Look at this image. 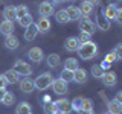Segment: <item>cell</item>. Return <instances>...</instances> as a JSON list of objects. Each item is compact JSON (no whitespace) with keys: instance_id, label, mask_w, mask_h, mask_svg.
I'll use <instances>...</instances> for the list:
<instances>
[{"instance_id":"obj_26","label":"cell","mask_w":122,"mask_h":114,"mask_svg":"<svg viewBox=\"0 0 122 114\" xmlns=\"http://www.w3.org/2000/svg\"><path fill=\"white\" fill-rule=\"evenodd\" d=\"M15 113L17 114H32V108H30V105L28 102H21V104H18Z\"/></svg>"},{"instance_id":"obj_42","label":"cell","mask_w":122,"mask_h":114,"mask_svg":"<svg viewBox=\"0 0 122 114\" xmlns=\"http://www.w3.org/2000/svg\"><path fill=\"white\" fill-rule=\"evenodd\" d=\"M84 2H87V3H90L92 6H95V5H99V2H101V0H84Z\"/></svg>"},{"instance_id":"obj_41","label":"cell","mask_w":122,"mask_h":114,"mask_svg":"<svg viewBox=\"0 0 122 114\" xmlns=\"http://www.w3.org/2000/svg\"><path fill=\"white\" fill-rule=\"evenodd\" d=\"M116 20H117V23H121V24H122V9H117V15H116Z\"/></svg>"},{"instance_id":"obj_12","label":"cell","mask_w":122,"mask_h":114,"mask_svg":"<svg viewBox=\"0 0 122 114\" xmlns=\"http://www.w3.org/2000/svg\"><path fill=\"white\" fill-rule=\"evenodd\" d=\"M18 44H20V41H18V38L14 35V33H11V35H6L5 38V47L8 50H15V49H18Z\"/></svg>"},{"instance_id":"obj_14","label":"cell","mask_w":122,"mask_h":114,"mask_svg":"<svg viewBox=\"0 0 122 114\" xmlns=\"http://www.w3.org/2000/svg\"><path fill=\"white\" fill-rule=\"evenodd\" d=\"M73 82L76 84H86L87 82V71L84 68H76L73 71Z\"/></svg>"},{"instance_id":"obj_32","label":"cell","mask_w":122,"mask_h":114,"mask_svg":"<svg viewBox=\"0 0 122 114\" xmlns=\"http://www.w3.org/2000/svg\"><path fill=\"white\" fill-rule=\"evenodd\" d=\"M60 79H63L64 82H70V81H73V71L66 70V68H64V70L60 73Z\"/></svg>"},{"instance_id":"obj_35","label":"cell","mask_w":122,"mask_h":114,"mask_svg":"<svg viewBox=\"0 0 122 114\" xmlns=\"http://www.w3.org/2000/svg\"><path fill=\"white\" fill-rule=\"evenodd\" d=\"M82 99L84 97H75L72 102V109H75V111H81V106H82Z\"/></svg>"},{"instance_id":"obj_28","label":"cell","mask_w":122,"mask_h":114,"mask_svg":"<svg viewBox=\"0 0 122 114\" xmlns=\"http://www.w3.org/2000/svg\"><path fill=\"white\" fill-rule=\"evenodd\" d=\"M43 109H44L46 114H58V108H56L55 102H47V104H44Z\"/></svg>"},{"instance_id":"obj_48","label":"cell","mask_w":122,"mask_h":114,"mask_svg":"<svg viewBox=\"0 0 122 114\" xmlns=\"http://www.w3.org/2000/svg\"><path fill=\"white\" fill-rule=\"evenodd\" d=\"M104 114H110V113H104Z\"/></svg>"},{"instance_id":"obj_7","label":"cell","mask_w":122,"mask_h":114,"mask_svg":"<svg viewBox=\"0 0 122 114\" xmlns=\"http://www.w3.org/2000/svg\"><path fill=\"white\" fill-rule=\"evenodd\" d=\"M55 104H56V108H58V114H70L73 111L72 109V102L69 99H60Z\"/></svg>"},{"instance_id":"obj_9","label":"cell","mask_w":122,"mask_h":114,"mask_svg":"<svg viewBox=\"0 0 122 114\" xmlns=\"http://www.w3.org/2000/svg\"><path fill=\"white\" fill-rule=\"evenodd\" d=\"M79 46H81V43H79L78 37H69L66 41H64V49H66L67 52H78Z\"/></svg>"},{"instance_id":"obj_38","label":"cell","mask_w":122,"mask_h":114,"mask_svg":"<svg viewBox=\"0 0 122 114\" xmlns=\"http://www.w3.org/2000/svg\"><path fill=\"white\" fill-rule=\"evenodd\" d=\"M113 52L116 53V56H117V59H122V43H119L116 46V47L113 49Z\"/></svg>"},{"instance_id":"obj_39","label":"cell","mask_w":122,"mask_h":114,"mask_svg":"<svg viewBox=\"0 0 122 114\" xmlns=\"http://www.w3.org/2000/svg\"><path fill=\"white\" fill-rule=\"evenodd\" d=\"M6 85H8V82H6L5 75H0V88H3V90H5V88H6Z\"/></svg>"},{"instance_id":"obj_30","label":"cell","mask_w":122,"mask_h":114,"mask_svg":"<svg viewBox=\"0 0 122 114\" xmlns=\"http://www.w3.org/2000/svg\"><path fill=\"white\" fill-rule=\"evenodd\" d=\"M79 11H81L82 17H87V15H90L93 12V6H92L90 3H87V2H82L81 6H79Z\"/></svg>"},{"instance_id":"obj_44","label":"cell","mask_w":122,"mask_h":114,"mask_svg":"<svg viewBox=\"0 0 122 114\" xmlns=\"http://www.w3.org/2000/svg\"><path fill=\"white\" fill-rule=\"evenodd\" d=\"M5 94H6V90H3V88H0V102L3 100V97H5Z\"/></svg>"},{"instance_id":"obj_40","label":"cell","mask_w":122,"mask_h":114,"mask_svg":"<svg viewBox=\"0 0 122 114\" xmlns=\"http://www.w3.org/2000/svg\"><path fill=\"white\" fill-rule=\"evenodd\" d=\"M99 66L104 68V71H108V70H110V66H112V64H110V62H107V61H102V62L99 64Z\"/></svg>"},{"instance_id":"obj_20","label":"cell","mask_w":122,"mask_h":114,"mask_svg":"<svg viewBox=\"0 0 122 114\" xmlns=\"http://www.w3.org/2000/svg\"><path fill=\"white\" fill-rule=\"evenodd\" d=\"M37 33H38L37 26H35V24L29 26V28L25 29V40H26V41H34V40L37 38Z\"/></svg>"},{"instance_id":"obj_29","label":"cell","mask_w":122,"mask_h":114,"mask_svg":"<svg viewBox=\"0 0 122 114\" xmlns=\"http://www.w3.org/2000/svg\"><path fill=\"white\" fill-rule=\"evenodd\" d=\"M18 23H20V26L21 28H29V26H32L34 24V18H32V15L28 14V15H25V17H21L20 20H18Z\"/></svg>"},{"instance_id":"obj_37","label":"cell","mask_w":122,"mask_h":114,"mask_svg":"<svg viewBox=\"0 0 122 114\" xmlns=\"http://www.w3.org/2000/svg\"><path fill=\"white\" fill-rule=\"evenodd\" d=\"M78 40H79V43H89V41H92L90 40V35H89V33H84V32H81V35H79L78 37Z\"/></svg>"},{"instance_id":"obj_10","label":"cell","mask_w":122,"mask_h":114,"mask_svg":"<svg viewBox=\"0 0 122 114\" xmlns=\"http://www.w3.org/2000/svg\"><path fill=\"white\" fill-rule=\"evenodd\" d=\"M28 58L32 61V62H41V61L44 59V53L41 50L40 47H32L30 50L28 52Z\"/></svg>"},{"instance_id":"obj_6","label":"cell","mask_w":122,"mask_h":114,"mask_svg":"<svg viewBox=\"0 0 122 114\" xmlns=\"http://www.w3.org/2000/svg\"><path fill=\"white\" fill-rule=\"evenodd\" d=\"M52 90H53V93H55V94H60V96H61V94H66L67 93V82H64L63 81V79H53V82H52Z\"/></svg>"},{"instance_id":"obj_15","label":"cell","mask_w":122,"mask_h":114,"mask_svg":"<svg viewBox=\"0 0 122 114\" xmlns=\"http://www.w3.org/2000/svg\"><path fill=\"white\" fill-rule=\"evenodd\" d=\"M96 29H101V30H108L110 29V21L104 17V14H98L96 15Z\"/></svg>"},{"instance_id":"obj_23","label":"cell","mask_w":122,"mask_h":114,"mask_svg":"<svg viewBox=\"0 0 122 114\" xmlns=\"http://www.w3.org/2000/svg\"><path fill=\"white\" fill-rule=\"evenodd\" d=\"M55 18H56V21L61 23V24H66V23L70 21V18H69V15L66 12V9H61V11H56L55 12Z\"/></svg>"},{"instance_id":"obj_21","label":"cell","mask_w":122,"mask_h":114,"mask_svg":"<svg viewBox=\"0 0 122 114\" xmlns=\"http://www.w3.org/2000/svg\"><path fill=\"white\" fill-rule=\"evenodd\" d=\"M60 62H61V58H60L58 53H51L47 56V66L51 68H56L60 66Z\"/></svg>"},{"instance_id":"obj_36","label":"cell","mask_w":122,"mask_h":114,"mask_svg":"<svg viewBox=\"0 0 122 114\" xmlns=\"http://www.w3.org/2000/svg\"><path fill=\"white\" fill-rule=\"evenodd\" d=\"M104 61H107V62H110V64H113L114 61H117V56H116V53H114L113 50H112V52H108V53L105 55V59H104Z\"/></svg>"},{"instance_id":"obj_25","label":"cell","mask_w":122,"mask_h":114,"mask_svg":"<svg viewBox=\"0 0 122 114\" xmlns=\"http://www.w3.org/2000/svg\"><path fill=\"white\" fill-rule=\"evenodd\" d=\"M78 59L76 58H67L66 61H64V68L66 70H70V71H75L76 68H78Z\"/></svg>"},{"instance_id":"obj_33","label":"cell","mask_w":122,"mask_h":114,"mask_svg":"<svg viewBox=\"0 0 122 114\" xmlns=\"http://www.w3.org/2000/svg\"><path fill=\"white\" fill-rule=\"evenodd\" d=\"M81 111H93V100L92 99H82Z\"/></svg>"},{"instance_id":"obj_46","label":"cell","mask_w":122,"mask_h":114,"mask_svg":"<svg viewBox=\"0 0 122 114\" xmlns=\"http://www.w3.org/2000/svg\"><path fill=\"white\" fill-rule=\"evenodd\" d=\"M66 0H52V3H64Z\"/></svg>"},{"instance_id":"obj_27","label":"cell","mask_w":122,"mask_h":114,"mask_svg":"<svg viewBox=\"0 0 122 114\" xmlns=\"http://www.w3.org/2000/svg\"><path fill=\"white\" fill-rule=\"evenodd\" d=\"M28 14H29V9H28L26 5L15 6V18H17V20H20L21 17H25V15H28Z\"/></svg>"},{"instance_id":"obj_24","label":"cell","mask_w":122,"mask_h":114,"mask_svg":"<svg viewBox=\"0 0 122 114\" xmlns=\"http://www.w3.org/2000/svg\"><path fill=\"white\" fill-rule=\"evenodd\" d=\"M3 75H5V78H6V82H8V84H17L18 81H20V76L15 73L12 68H11V70H8L6 73H3Z\"/></svg>"},{"instance_id":"obj_3","label":"cell","mask_w":122,"mask_h":114,"mask_svg":"<svg viewBox=\"0 0 122 114\" xmlns=\"http://www.w3.org/2000/svg\"><path fill=\"white\" fill-rule=\"evenodd\" d=\"M12 70L20 76V78H29V76L32 75V67H30L26 61H23V59H17V61H15Z\"/></svg>"},{"instance_id":"obj_34","label":"cell","mask_w":122,"mask_h":114,"mask_svg":"<svg viewBox=\"0 0 122 114\" xmlns=\"http://www.w3.org/2000/svg\"><path fill=\"white\" fill-rule=\"evenodd\" d=\"M2 102H3L6 106H11V105L15 102V96H14L12 93H9V91H6V94H5V97H3Z\"/></svg>"},{"instance_id":"obj_47","label":"cell","mask_w":122,"mask_h":114,"mask_svg":"<svg viewBox=\"0 0 122 114\" xmlns=\"http://www.w3.org/2000/svg\"><path fill=\"white\" fill-rule=\"evenodd\" d=\"M81 114H95L93 111H81Z\"/></svg>"},{"instance_id":"obj_16","label":"cell","mask_w":122,"mask_h":114,"mask_svg":"<svg viewBox=\"0 0 122 114\" xmlns=\"http://www.w3.org/2000/svg\"><path fill=\"white\" fill-rule=\"evenodd\" d=\"M20 90L23 93H32L34 90H35V85H34V81L32 79H28V78H23L21 82H20Z\"/></svg>"},{"instance_id":"obj_49","label":"cell","mask_w":122,"mask_h":114,"mask_svg":"<svg viewBox=\"0 0 122 114\" xmlns=\"http://www.w3.org/2000/svg\"><path fill=\"white\" fill-rule=\"evenodd\" d=\"M70 2H75V0H70Z\"/></svg>"},{"instance_id":"obj_8","label":"cell","mask_w":122,"mask_h":114,"mask_svg":"<svg viewBox=\"0 0 122 114\" xmlns=\"http://www.w3.org/2000/svg\"><path fill=\"white\" fill-rule=\"evenodd\" d=\"M101 81H102V84H104L105 87H114L117 84V76H116V73L114 71H105L104 75H102V78H101Z\"/></svg>"},{"instance_id":"obj_19","label":"cell","mask_w":122,"mask_h":114,"mask_svg":"<svg viewBox=\"0 0 122 114\" xmlns=\"http://www.w3.org/2000/svg\"><path fill=\"white\" fill-rule=\"evenodd\" d=\"M66 12H67V15H69V18H70V20H79V18L82 17V14H81V11H79V8H76V6H73V5L67 6Z\"/></svg>"},{"instance_id":"obj_1","label":"cell","mask_w":122,"mask_h":114,"mask_svg":"<svg viewBox=\"0 0 122 114\" xmlns=\"http://www.w3.org/2000/svg\"><path fill=\"white\" fill-rule=\"evenodd\" d=\"M78 53H79V58L81 59H93L95 56L98 55V46L93 43V41H89V43H82L78 49Z\"/></svg>"},{"instance_id":"obj_5","label":"cell","mask_w":122,"mask_h":114,"mask_svg":"<svg viewBox=\"0 0 122 114\" xmlns=\"http://www.w3.org/2000/svg\"><path fill=\"white\" fill-rule=\"evenodd\" d=\"M38 12H40L41 17H44V18H47V17H51V15L55 14V9H53V5L51 2H41L40 3V6H38Z\"/></svg>"},{"instance_id":"obj_18","label":"cell","mask_w":122,"mask_h":114,"mask_svg":"<svg viewBox=\"0 0 122 114\" xmlns=\"http://www.w3.org/2000/svg\"><path fill=\"white\" fill-rule=\"evenodd\" d=\"M14 32V23L12 21H8V20H3L0 23V33H3V35H11V33Z\"/></svg>"},{"instance_id":"obj_2","label":"cell","mask_w":122,"mask_h":114,"mask_svg":"<svg viewBox=\"0 0 122 114\" xmlns=\"http://www.w3.org/2000/svg\"><path fill=\"white\" fill-rule=\"evenodd\" d=\"M53 82V76L49 73V71H44V73L38 75L35 79H34V85H35L37 90H46L52 85Z\"/></svg>"},{"instance_id":"obj_11","label":"cell","mask_w":122,"mask_h":114,"mask_svg":"<svg viewBox=\"0 0 122 114\" xmlns=\"http://www.w3.org/2000/svg\"><path fill=\"white\" fill-rule=\"evenodd\" d=\"M117 8L116 5H113V3H110V5H107L105 6V9L102 11V14H104V17L107 18L108 21H112V20H116V15H117Z\"/></svg>"},{"instance_id":"obj_22","label":"cell","mask_w":122,"mask_h":114,"mask_svg":"<svg viewBox=\"0 0 122 114\" xmlns=\"http://www.w3.org/2000/svg\"><path fill=\"white\" fill-rule=\"evenodd\" d=\"M3 17H5V20L14 23V20H15V6H6L5 9H3Z\"/></svg>"},{"instance_id":"obj_31","label":"cell","mask_w":122,"mask_h":114,"mask_svg":"<svg viewBox=\"0 0 122 114\" xmlns=\"http://www.w3.org/2000/svg\"><path fill=\"white\" fill-rule=\"evenodd\" d=\"M104 73H105V71H104V68H102L101 66H99V64H95V66L92 67V75H93V78H96V79H101Z\"/></svg>"},{"instance_id":"obj_4","label":"cell","mask_w":122,"mask_h":114,"mask_svg":"<svg viewBox=\"0 0 122 114\" xmlns=\"http://www.w3.org/2000/svg\"><path fill=\"white\" fill-rule=\"evenodd\" d=\"M78 26H79V29H81V32L84 33H89V35L92 37L95 32H96V24H95L93 21L90 20V18H87V17H81L78 20Z\"/></svg>"},{"instance_id":"obj_43","label":"cell","mask_w":122,"mask_h":114,"mask_svg":"<svg viewBox=\"0 0 122 114\" xmlns=\"http://www.w3.org/2000/svg\"><path fill=\"white\" fill-rule=\"evenodd\" d=\"M114 99H116L117 102H121V104H122V91H119V93L116 94V97H114Z\"/></svg>"},{"instance_id":"obj_13","label":"cell","mask_w":122,"mask_h":114,"mask_svg":"<svg viewBox=\"0 0 122 114\" xmlns=\"http://www.w3.org/2000/svg\"><path fill=\"white\" fill-rule=\"evenodd\" d=\"M35 26H37L38 32H43V33L49 32V29H51V20H49V18H44V17H40L37 20Z\"/></svg>"},{"instance_id":"obj_17","label":"cell","mask_w":122,"mask_h":114,"mask_svg":"<svg viewBox=\"0 0 122 114\" xmlns=\"http://www.w3.org/2000/svg\"><path fill=\"white\" fill-rule=\"evenodd\" d=\"M107 106H108L110 114H122V104L117 102L116 99H112V100L107 104Z\"/></svg>"},{"instance_id":"obj_45","label":"cell","mask_w":122,"mask_h":114,"mask_svg":"<svg viewBox=\"0 0 122 114\" xmlns=\"http://www.w3.org/2000/svg\"><path fill=\"white\" fill-rule=\"evenodd\" d=\"M43 100H44V104H47V102H52V100H51V96H44Z\"/></svg>"}]
</instances>
